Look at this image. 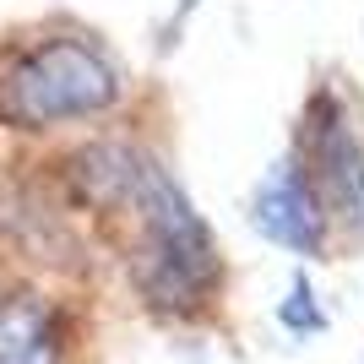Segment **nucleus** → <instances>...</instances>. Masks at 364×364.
<instances>
[{
  "instance_id": "obj_1",
  "label": "nucleus",
  "mask_w": 364,
  "mask_h": 364,
  "mask_svg": "<svg viewBox=\"0 0 364 364\" xmlns=\"http://www.w3.org/2000/svg\"><path fill=\"white\" fill-rule=\"evenodd\" d=\"M98 223H104V234H114L131 294L152 321L191 326V321L218 310L228 283L223 250H218L207 218L196 213V201L185 196L180 180L147 147L136 158L125 196Z\"/></svg>"
},
{
  "instance_id": "obj_2",
  "label": "nucleus",
  "mask_w": 364,
  "mask_h": 364,
  "mask_svg": "<svg viewBox=\"0 0 364 364\" xmlns=\"http://www.w3.org/2000/svg\"><path fill=\"white\" fill-rule=\"evenodd\" d=\"M120 98L125 71L82 28H49L0 60V125L16 136L104 120L109 109H120Z\"/></svg>"
},
{
  "instance_id": "obj_3",
  "label": "nucleus",
  "mask_w": 364,
  "mask_h": 364,
  "mask_svg": "<svg viewBox=\"0 0 364 364\" xmlns=\"http://www.w3.org/2000/svg\"><path fill=\"white\" fill-rule=\"evenodd\" d=\"M304 164L326 196L332 223L364 234V141L332 87H316L304 104Z\"/></svg>"
},
{
  "instance_id": "obj_4",
  "label": "nucleus",
  "mask_w": 364,
  "mask_h": 364,
  "mask_svg": "<svg viewBox=\"0 0 364 364\" xmlns=\"http://www.w3.org/2000/svg\"><path fill=\"white\" fill-rule=\"evenodd\" d=\"M250 228H256L261 240L294 250V256H316V261L326 256L332 213H326V196H321L304 152L277 158V164L261 174L256 196H250Z\"/></svg>"
},
{
  "instance_id": "obj_5",
  "label": "nucleus",
  "mask_w": 364,
  "mask_h": 364,
  "mask_svg": "<svg viewBox=\"0 0 364 364\" xmlns=\"http://www.w3.org/2000/svg\"><path fill=\"white\" fill-rule=\"evenodd\" d=\"M0 364H82V316L44 283L0 289Z\"/></svg>"
},
{
  "instance_id": "obj_6",
  "label": "nucleus",
  "mask_w": 364,
  "mask_h": 364,
  "mask_svg": "<svg viewBox=\"0 0 364 364\" xmlns=\"http://www.w3.org/2000/svg\"><path fill=\"white\" fill-rule=\"evenodd\" d=\"M277 326H283V332H294V337L326 332V310L316 304V289H310V277H304V272L289 283V299L277 304Z\"/></svg>"
},
{
  "instance_id": "obj_7",
  "label": "nucleus",
  "mask_w": 364,
  "mask_h": 364,
  "mask_svg": "<svg viewBox=\"0 0 364 364\" xmlns=\"http://www.w3.org/2000/svg\"><path fill=\"white\" fill-rule=\"evenodd\" d=\"M0 289H6V283H0Z\"/></svg>"
}]
</instances>
